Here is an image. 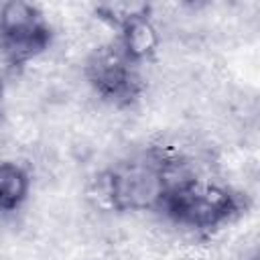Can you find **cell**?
<instances>
[{"label":"cell","instance_id":"5","mask_svg":"<svg viewBox=\"0 0 260 260\" xmlns=\"http://www.w3.org/2000/svg\"><path fill=\"white\" fill-rule=\"evenodd\" d=\"M116 43L132 63L140 65L156 55L158 45H160V35L148 14V16L134 18L122 30H118Z\"/></svg>","mask_w":260,"mask_h":260},{"label":"cell","instance_id":"8","mask_svg":"<svg viewBox=\"0 0 260 260\" xmlns=\"http://www.w3.org/2000/svg\"><path fill=\"white\" fill-rule=\"evenodd\" d=\"M2 100H4V85L0 81V110H2Z\"/></svg>","mask_w":260,"mask_h":260},{"label":"cell","instance_id":"3","mask_svg":"<svg viewBox=\"0 0 260 260\" xmlns=\"http://www.w3.org/2000/svg\"><path fill=\"white\" fill-rule=\"evenodd\" d=\"M53 41V28L45 12L24 0L0 6V57L10 69H22L41 57Z\"/></svg>","mask_w":260,"mask_h":260},{"label":"cell","instance_id":"2","mask_svg":"<svg viewBox=\"0 0 260 260\" xmlns=\"http://www.w3.org/2000/svg\"><path fill=\"white\" fill-rule=\"evenodd\" d=\"M244 211L246 197L242 193L193 175L173 185L160 207V213L175 225L203 236L234 223Z\"/></svg>","mask_w":260,"mask_h":260},{"label":"cell","instance_id":"7","mask_svg":"<svg viewBox=\"0 0 260 260\" xmlns=\"http://www.w3.org/2000/svg\"><path fill=\"white\" fill-rule=\"evenodd\" d=\"M152 10L146 2H102L93 6V14L98 20L106 22L114 30H122L128 22L140 16H148Z\"/></svg>","mask_w":260,"mask_h":260},{"label":"cell","instance_id":"6","mask_svg":"<svg viewBox=\"0 0 260 260\" xmlns=\"http://www.w3.org/2000/svg\"><path fill=\"white\" fill-rule=\"evenodd\" d=\"M30 193L28 171L12 160H0V211H16Z\"/></svg>","mask_w":260,"mask_h":260},{"label":"cell","instance_id":"1","mask_svg":"<svg viewBox=\"0 0 260 260\" xmlns=\"http://www.w3.org/2000/svg\"><path fill=\"white\" fill-rule=\"evenodd\" d=\"M189 177L181 158L169 148L150 146L110 165L100 179L106 205L118 213L160 211L165 197Z\"/></svg>","mask_w":260,"mask_h":260},{"label":"cell","instance_id":"4","mask_svg":"<svg viewBox=\"0 0 260 260\" xmlns=\"http://www.w3.org/2000/svg\"><path fill=\"white\" fill-rule=\"evenodd\" d=\"M138 67L114 41L95 47L87 55L83 75L102 102L114 108H130L144 93V79Z\"/></svg>","mask_w":260,"mask_h":260}]
</instances>
